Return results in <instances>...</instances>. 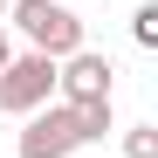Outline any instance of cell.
Masks as SVG:
<instances>
[{
	"mask_svg": "<svg viewBox=\"0 0 158 158\" xmlns=\"http://www.w3.org/2000/svg\"><path fill=\"white\" fill-rule=\"evenodd\" d=\"M48 96H55V62L48 55L28 48V55H14L7 69H0V110L7 117H35Z\"/></svg>",
	"mask_w": 158,
	"mask_h": 158,
	"instance_id": "2",
	"label": "cell"
},
{
	"mask_svg": "<svg viewBox=\"0 0 158 158\" xmlns=\"http://www.w3.org/2000/svg\"><path fill=\"white\" fill-rule=\"evenodd\" d=\"M131 41H138V48H158V0H144V7L131 14Z\"/></svg>",
	"mask_w": 158,
	"mask_h": 158,
	"instance_id": "6",
	"label": "cell"
},
{
	"mask_svg": "<svg viewBox=\"0 0 158 158\" xmlns=\"http://www.w3.org/2000/svg\"><path fill=\"white\" fill-rule=\"evenodd\" d=\"M7 21L28 35V48L48 55V62H62V55L83 48V14H76L69 0H7Z\"/></svg>",
	"mask_w": 158,
	"mask_h": 158,
	"instance_id": "1",
	"label": "cell"
},
{
	"mask_svg": "<svg viewBox=\"0 0 158 158\" xmlns=\"http://www.w3.org/2000/svg\"><path fill=\"white\" fill-rule=\"evenodd\" d=\"M69 151H83L69 103H41L35 117H21V158H69Z\"/></svg>",
	"mask_w": 158,
	"mask_h": 158,
	"instance_id": "3",
	"label": "cell"
},
{
	"mask_svg": "<svg viewBox=\"0 0 158 158\" xmlns=\"http://www.w3.org/2000/svg\"><path fill=\"white\" fill-rule=\"evenodd\" d=\"M0 21H7V0H0Z\"/></svg>",
	"mask_w": 158,
	"mask_h": 158,
	"instance_id": "9",
	"label": "cell"
},
{
	"mask_svg": "<svg viewBox=\"0 0 158 158\" xmlns=\"http://www.w3.org/2000/svg\"><path fill=\"white\" fill-rule=\"evenodd\" d=\"M55 89H62V103H110L117 69L103 62L96 48H76V55H62V62H55Z\"/></svg>",
	"mask_w": 158,
	"mask_h": 158,
	"instance_id": "4",
	"label": "cell"
},
{
	"mask_svg": "<svg viewBox=\"0 0 158 158\" xmlns=\"http://www.w3.org/2000/svg\"><path fill=\"white\" fill-rule=\"evenodd\" d=\"M14 62V41H7V28H0V69H7Z\"/></svg>",
	"mask_w": 158,
	"mask_h": 158,
	"instance_id": "8",
	"label": "cell"
},
{
	"mask_svg": "<svg viewBox=\"0 0 158 158\" xmlns=\"http://www.w3.org/2000/svg\"><path fill=\"white\" fill-rule=\"evenodd\" d=\"M76 110V131H83V144H103L117 131V117H110V103H69Z\"/></svg>",
	"mask_w": 158,
	"mask_h": 158,
	"instance_id": "5",
	"label": "cell"
},
{
	"mask_svg": "<svg viewBox=\"0 0 158 158\" xmlns=\"http://www.w3.org/2000/svg\"><path fill=\"white\" fill-rule=\"evenodd\" d=\"M124 158H158V124H131L124 131Z\"/></svg>",
	"mask_w": 158,
	"mask_h": 158,
	"instance_id": "7",
	"label": "cell"
}]
</instances>
